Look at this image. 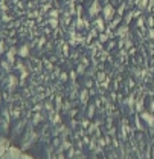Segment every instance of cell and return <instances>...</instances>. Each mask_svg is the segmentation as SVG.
Listing matches in <instances>:
<instances>
[{
    "label": "cell",
    "mask_w": 154,
    "mask_h": 159,
    "mask_svg": "<svg viewBox=\"0 0 154 159\" xmlns=\"http://www.w3.org/2000/svg\"><path fill=\"white\" fill-rule=\"evenodd\" d=\"M101 11V8H99V3H98V0H95L93 3H92V6H90V9H89V16L90 17H96V14Z\"/></svg>",
    "instance_id": "1"
},
{
    "label": "cell",
    "mask_w": 154,
    "mask_h": 159,
    "mask_svg": "<svg viewBox=\"0 0 154 159\" xmlns=\"http://www.w3.org/2000/svg\"><path fill=\"white\" fill-rule=\"evenodd\" d=\"M5 158H6V159H19V158H21V155H20L19 150L11 148V150L8 152V155H5Z\"/></svg>",
    "instance_id": "2"
},
{
    "label": "cell",
    "mask_w": 154,
    "mask_h": 159,
    "mask_svg": "<svg viewBox=\"0 0 154 159\" xmlns=\"http://www.w3.org/2000/svg\"><path fill=\"white\" fill-rule=\"evenodd\" d=\"M142 119H143V121H145L148 125H151V127L154 125V116L151 115V113H148V112H143V113H142Z\"/></svg>",
    "instance_id": "3"
},
{
    "label": "cell",
    "mask_w": 154,
    "mask_h": 159,
    "mask_svg": "<svg viewBox=\"0 0 154 159\" xmlns=\"http://www.w3.org/2000/svg\"><path fill=\"white\" fill-rule=\"evenodd\" d=\"M113 12H115L113 6L107 5V6L104 8V17H105V20H110V19H112V17H113Z\"/></svg>",
    "instance_id": "4"
},
{
    "label": "cell",
    "mask_w": 154,
    "mask_h": 159,
    "mask_svg": "<svg viewBox=\"0 0 154 159\" xmlns=\"http://www.w3.org/2000/svg\"><path fill=\"white\" fill-rule=\"evenodd\" d=\"M20 57H26L28 54H29V49H28V46H23L21 49H20Z\"/></svg>",
    "instance_id": "5"
},
{
    "label": "cell",
    "mask_w": 154,
    "mask_h": 159,
    "mask_svg": "<svg viewBox=\"0 0 154 159\" xmlns=\"http://www.w3.org/2000/svg\"><path fill=\"white\" fill-rule=\"evenodd\" d=\"M8 60H9L11 63L14 61V49H11V51L8 52Z\"/></svg>",
    "instance_id": "6"
},
{
    "label": "cell",
    "mask_w": 154,
    "mask_h": 159,
    "mask_svg": "<svg viewBox=\"0 0 154 159\" xmlns=\"http://www.w3.org/2000/svg\"><path fill=\"white\" fill-rule=\"evenodd\" d=\"M96 26H98V28H99V29H101V31H102V29H104V21H102V20H101V19H98V21H96Z\"/></svg>",
    "instance_id": "7"
},
{
    "label": "cell",
    "mask_w": 154,
    "mask_h": 159,
    "mask_svg": "<svg viewBox=\"0 0 154 159\" xmlns=\"http://www.w3.org/2000/svg\"><path fill=\"white\" fill-rule=\"evenodd\" d=\"M125 32H127V28H121L119 29V35H124Z\"/></svg>",
    "instance_id": "8"
},
{
    "label": "cell",
    "mask_w": 154,
    "mask_h": 159,
    "mask_svg": "<svg viewBox=\"0 0 154 159\" xmlns=\"http://www.w3.org/2000/svg\"><path fill=\"white\" fill-rule=\"evenodd\" d=\"M57 23H58V21H57L55 19H54V20H51V25H52V26H57Z\"/></svg>",
    "instance_id": "9"
},
{
    "label": "cell",
    "mask_w": 154,
    "mask_h": 159,
    "mask_svg": "<svg viewBox=\"0 0 154 159\" xmlns=\"http://www.w3.org/2000/svg\"><path fill=\"white\" fill-rule=\"evenodd\" d=\"M21 159H32L31 156H26V155H21Z\"/></svg>",
    "instance_id": "10"
},
{
    "label": "cell",
    "mask_w": 154,
    "mask_h": 159,
    "mask_svg": "<svg viewBox=\"0 0 154 159\" xmlns=\"http://www.w3.org/2000/svg\"><path fill=\"white\" fill-rule=\"evenodd\" d=\"M5 159H6V158H5Z\"/></svg>",
    "instance_id": "11"
}]
</instances>
